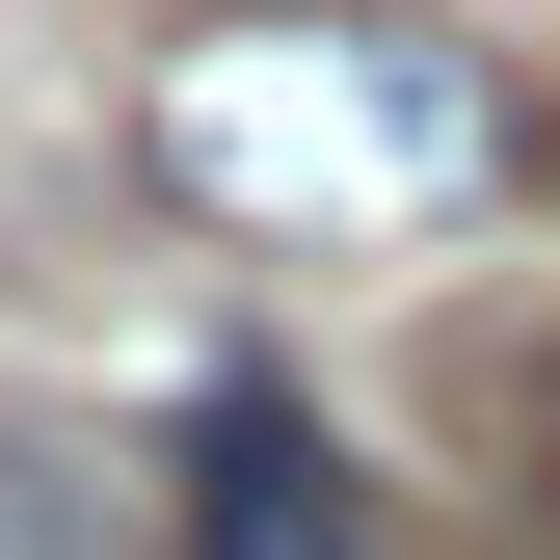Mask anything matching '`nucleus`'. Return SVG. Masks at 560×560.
<instances>
[{"mask_svg": "<svg viewBox=\"0 0 560 560\" xmlns=\"http://www.w3.org/2000/svg\"><path fill=\"white\" fill-rule=\"evenodd\" d=\"M187 560H374V480H347L267 374H214V428H187Z\"/></svg>", "mask_w": 560, "mask_h": 560, "instance_id": "2", "label": "nucleus"}, {"mask_svg": "<svg viewBox=\"0 0 560 560\" xmlns=\"http://www.w3.org/2000/svg\"><path fill=\"white\" fill-rule=\"evenodd\" d=\"M0 560H161V508H133L107 454H54V428H0Z\"/></svg>", "mask_w": 560, "mask_h": 560, "instance_id": "3", "label": "nucleus"}, {"mask_svg": "<svg viewBox=\"0 0 560 560\" xmlns=\"http://www.w3.org/2000/svg\"><path fill=\"white\" fill-rule=\"evenodd\" d=\"M133 187L267 267H400L534 187V81L480 27H400V0H214L133 54Z\"/></svg>", "mask_w": 560, "mask_h": 560, "instance_id": "1", "label": "nucleus"}, {"mask_svg": "<svg viewBox=\"0 0 560 560\" xmlns=\"http://www.w3.org/2000/svg\"><path fill=\"white\" fill-rule=\"evenodd\" d=\"M508 560H560V400L508 428Z\"/></svg>", "mask_w": 560, "mask_h": 560, "instance_id": "4", "label": "nucleus"}]
</instances>
